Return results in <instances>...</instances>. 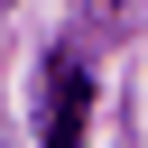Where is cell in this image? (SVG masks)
<instances>
[{
    "label": "cell",
    "instance_id": "1",
    "mask_svg": "<svg viewBox=\"0 0 148 148\" xmlns=\"http://www.w3.org/2000/svg\"><path fill=\"white\" fill-rule=\"evenodd\" d=\"M37 83H46L37 139H46V148H83V120H92V74H83V56H74V46H56Z\"/></svg>",
    "mask_w": 148,
    "mask_h": 148
},
{
    "label": "cell",
    "instance_id": "2",
    "mask_svg": "<svg viewBox=\"0 0 148 148\" xmlns=\"http://www.w3.org/2000/svg\"><path fill=\"white\" fill-rule=\"evenodd\" d=\"M74 28H83V46H111L130 28V0H74Z\"/></svg>",
    "mask_w": 148,
    "mask_h": 148
}]
</instances>
